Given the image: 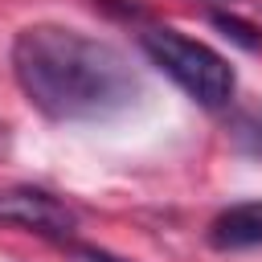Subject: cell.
Returning a JSON list of instances; mask_svg holds the SVG:
<instances>
[{"mask_svg":"<svg viewBox=\"0 0 262 262\" xmlns=\"http://www.w3.org/2000/svg\"><path fill=\"white\" fill-rule=\"evenodd\" d=\"M209 20H213V29H221L233 45H242V49H250V53L262 49V29H258V25H250V20L233 16V12H209Z\"/></svg>","mask_w":262,"mask_h":262,"instance_id":"8992f818","label":"cell"},{"mask_svg":"<svg viewBox=\"0 0 262 262\" xmlns=\"http://www.w3.org/2000/svg\"><path fill=\"white\" fill-rule=\"evenodd\" d=\"M0 225H20L29 233L70 242L78 233V209H70L61 196L37 184H12L0 188Z\"/></svg>","mask_w":262,"mask_h":262,"instance_id":"3957f363","label":"cell"},{"mask_svg":"<svg viewBox=\"0 0 262 262\" xmlns=\"http://www.w3.org/2000/svg\"><path fill=\"white\" fill-rule=\"evenodd\" d=\"M209 246L213 250H262V201H242L221 209L209 221Z\"/></svg>","mask_w":262,"mask_h":262,"instance_id":"277c9868","label":"cell"},{"mask_svg":"<svg viewBox=\"0 0 262 262\" xmlns=\"http://www.w3.org/2000/svg\"><path fill=\"white\" fill-rule=\"evenodd\" d=\"M225 135H229V147L233 151H242L250 160H262V102L233 111L229 123H225Z\"/></svg>","mask_w":262,"mask_h":262,"instance_id":"5b68a950","label":"cell"},{"mask_svg":"<svg viewBox=\"0 0 262 262\" xmlns=\"http://www.w3.org/2000/svg\"><path fill=\"white\" fill-rule=\"evenodd\" d=\"M70 250H74V258H82V262H127V258H115V254H106V250L78 246V242H70Z\"/></svg>","mask_w":262,"mask_h":262,"instance_id":"52a82bcc","label":"cell"},{"mask_svg":"<svg viewBox=\"0 0 262 262\" xmlns=\"http://www.w3.org/2000/svg\"><path fill=\"white\" fill-rule=\"evenodd\" d=\"M139 49L147 53V61L172 78L192 102H201L205 111H221L233 102V90H237V74L233 66L209 49L205 41H192L184 37L180 29H168V25H156V29H143L139 33Z\"/></svg>","mask_w":262,"mask_h":262,"instance_id":"7a4b0ae2","label":"cell"},{"mask_svg":"<svg viewBox=\"0 0 262 262\" xmlns=\"http://www.w3.org/2000/svg\"><path fill=\"white\" fill-rule=\"evenodd\" d=\"M12 78L49 123H111L143 102L147 86L131 57L74 25H29L12 37Z\"/></svg>","mask_w":262,"mask_h":262,"instance_id":"6da1fadb","label":"cell"}]
</instances>
